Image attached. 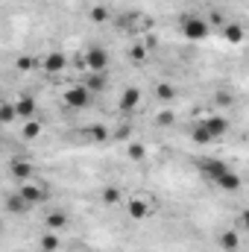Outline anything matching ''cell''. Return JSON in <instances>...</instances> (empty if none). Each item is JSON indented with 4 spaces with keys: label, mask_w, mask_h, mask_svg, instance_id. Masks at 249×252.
Instances as JSON below:
<instances>
[{
    "label": "cell",
    "mask_w": 249,
    "mask_h": 252,
    "mask_svg": "<svg viewBox=\"0 0 249 252\" xmlns=\"http://www.w3.org/2000/svg\"><path fill=\"white\" fill-rule=\"evenodd\" d=\"M62 103L67 109H88L91 106V91L85 85H70L62 94Z\"/></svg>",
    "instance_id": "1"
},
{
    "label": "cell",
    "mask_w": 249,
    "mask_h": 252,
    "mask_svg": "<svg viewBox=\"0 0 249 252\" xmlns=\"http://www.w3.org/2000/svg\"><path fill=\"white\" fill-rule=\"evenodd\" d=\"M182 32H185V38L190 41H202V38H208V24L202 21V18H185L182 21Z\"/></svg>",
    "instance_id": "2"
},
{
    "label": "cell",
    "mask_w": 249,
    "mask_h": 252,
    "mask_svg": "<svg viewBox=\"0 0 249 252\" xmlns=\"http://www.w3.org/2000/svg\"><path fill=\"white\" fill-rule=\"evenodd\" d=\"M85 67H88L91 73H103V70L109 67V53H106L103 47H91V50L85 53Z\"/></svg>",
    "instance_id": "3"
},
{
    "label": "cell",
    "mask_w": 249,
    "mask_h": 252,
    "mask_svg": "<svg viewBox=\"0 0 249 252\" xmlns=\"http://www.w3.org/2000/svg\"><path fill=\"white\" fill-rule=\"evenodd\" d=\"M196 167H199V170H202V176H208L211 182H217V179L229 170V167H226L223 161H217V158H199V161H196Z\"/></svg>",
    "instance_id": "4"
},
{
    "label": "cell",
    "mask_w": 249,
    "mask_h": 252,
    "mask_svg": "<svg viewBox=\"0 0 249 252\" xmlns=\"http://www.w3.org/2000/svg\"><path fill=\"white\" fill-rule=\"evenodd\" d=\"M199 126H202V129L211 135V141H214V138H223V135H226V129H229V121H226V118H205V121H202Z\"/></svg>",
    "instance_id": "5"
},
{
    "label": "cell",
    "mask_w": 249,
    "mask_h": 252,
    "mask_svg": "<svg viewBox=\"0 0 249 252\" xmlns=\"http://www.w3.org/2000/svg\"><path fill=\"white\" fill-rule=\"evenodd\" d=\"M18 193L27 199V205H38V202L47 199V188H41V185H24Z\"/></svg>",
    "instance_id": "6"
},
{
    "label": "cell",
    "mask_w": 249,
    "mask_h": 252,
    "mask_svg": "<svg viewBox=\"0 0 249 252\" xmlns=\"http://www.w3.org/2000/svg\"><path fill=\"white\" fill-rule=\"evenodd\" d=\"M41 67H44L47 73H62L64 67H67V59H64L62 53H47V56L41 59Z\"/></svg>",
    "instance_id": "7"
},
{
    "label": "cell",
    "mask_w": 249,
    "mask_h": 252,
    "mask_svg": "<svg viewBox=\"0 0 249 252\" xmlns=\"http://www.w3.org/2000/svg\"><path fill=\"white\" fill-rule=\"evenodd\" d=\"M126 208H129V214H132V220H144V217L150 214V202H147L144 196H132Z\"/></svg>",
    "instance_id": "8"
},
{
    "label": "cell",
    "mask_w": 249,
    "mask_h": 252,
    "mask_svg": "<svg viewBox=\"0 0 249 252\" xmlns=\"http://www.w3.org/2000/svg\"><path fill=\"white\" fill-rule=\"evenodd\" d=\"M15 115L24 118V121H32V115H35V100H32V97H21V100H15Z\"/></svg>",
    "instance_id": "9"
},
{
    "label": "cell",
    "mask_w": 249,
    "mask_h": 252,
    "mask_svg": "<svg viewBox=\"0 0 249 252\" xmlns=\"http://www.w3.org/2000/svg\"><path fill=\"white\" fill-rule=\"evenodd\" d=\"M82 138H85V141H91V144H100V141H106V138H109V129H106V126H100V124H91V126H85V129H82Z\"/></svg>",
    "instance_id": "10"
},
{
    "label": "cell",
    "mask_w": 249,
    "mask_h": 252,
    "mask_svg": "<svg viewBox=\"0 0 249 252\" xmlns=\"http://www.w3.org/2000/svg\"><path fill=\"white\" fill-rule=\"evenodd\" d=\"M32 173H35L32 161H27V158H15V161H12V176H15V179H30Z\"/></svg>",
    "instance_id": "11"
},
{
    "label": "cell",
    "mask_w": 249,
    "mask_h": 252,
    "mask_svg": "<svg viewBox=\"0 0 249 252\" xmlns=\"http://www.w3.org/2000/svg\"><path fill=\"white\" fill-rule=\"evenodd\" d=\"M38 247H41L44 252L62 250V238H59V232H44V235H41V241H38Z\"/></svg>",
    "instance_id": "12"
},
{
    "label": "cell",
    "mask_w": 249,
    "mask_h": 252,
    "mask_svg": "<svg viewBox=\"0 0 249 252\" xmlns=\"http://www.w3.org/2000/svg\"><path fill=\"white\" fill-rule=\"evenodd\" d=\"M138 100H141V91L138 88H126L124 94H121V109L124 112H132L138 106Z\"/></svg>",
    "instance_id": "13"
},
{
    "label": "cell",
    "mask_w": 249,
    "mask_h": 252,
    "mask_svg": "<svg viewBox=\"0 0 249 252\" xmlns=\"http://www.w3.org/2000/svg\"><path fill=\"white\" fill-rule=\"evenodd\" d=\"M217 185H220L223 190H238V188H241V176H238V173H232V170H226V173L217 179Z\"/></svg>",
    "instance_id": "14"
},
{
    "label": "cell",
    "mask_w": 249,
    "mask_h": 252,
    "mask_svg": "<svg viewBox=\"0 0 249 252\" xmlns=\"http://www.w3.org/2000/svg\"><path fill=\"white\" fill-rule=\"evenodd\" d=\"M44 223H47V229H50V232H59V229L67 226V214H64V211H53V214H47V220H44Z\"/></svg>",
    "instance_id": "15"
},
{
    "label": "cell",
    "mask_w": 249,
    "mask_h": 252,
    "mask_svg": "<svg viewBox=\"0 0 249 252\" xmlns=\"http://www.w3.org/2000/svg\"><path fill=\"white\" fill-rule=\"evenodd\" d=\"M6 208H9V211H15V214H24V211H30V205H27V199H24L21 193H12V196L6 199Z\"/></svg>",
    "instance_id": "16"
},
{
    "label": "cell",
    "mask_w": 249,
    "mask_h": 252,
    "mask_svg": "<svg viewBox=\"0 0 249 252\" xmlns=\"http://www.w3.org/2000/svg\"><path fill=\"white\" fill-rule=\"evenodd\" d=\"M18 115H15V103L12 100H0V124H12Z\"/></svg>",
    "instance_id": "17"
},
{
    "label": "cell",
    "mask_w": 249,
    "mask_h": 252,
    "mask_svg": "<svg viewBox=\"0 0 249 252\" xmlns=\"http://www.w3.org/2000/svg\"><path fill=\"white\" fill-rule=\"evenodd\" d=\"M220 247H223L226 252H235L238 247H241V238H238L235 232H223V235H220Z\"/></svg>",
    "instance_id": "18"
},
{
    "label": "cell",
    "mask_w": 249,
    "mask_h": 252,
    "mask_svg": "<svg viewBox=\"0 0 249 252\" xmlns=\"http://www.w3.org/2000/svg\"><path fill=\"white\" fill-rule=\"evenodd\" d=\"M223 32H226V38H229V41H235V44H238V41H244V27H241V24H226V27H223Z\"/></svg>",
    "instance_id": "19"
},
{
    "label": "cell",
    "mask_w": 249,
    "mask_h": 252,
    "mask_svg": "<svg viewBox=\"0 0 249 252\" xmlns=\"http://www.w3.org/2000/svg\"><path fill=\"white\" fill-rule=\"evenodd\" d=\"M156 97H158L161 103H170V100L176 97V88L167 85V82H161V85H156Z\"/></svg>",
    "instance_id": "20"
},
{
    "label": "cell",
    "mask_w": 249,
    "mask_h": 252,
    "mask_svg": "<svg viewBox=\"0 0 249 252\" xmlns=\"http://www.w3.org/2000/svg\"><path fill=\"white\" fill-rule=\"evenodd\" d=\"M103 85H106V76H103V73H88V79H85V88H88L91 94H94V91H100Z\"/></svg>",
    "instance_id": "21"
},
{
    "label": "cell",
    "mask_w": 249,
    "mask_h": 252,
    "mask_svg": "<svg viewBox=\"0 0 249 252\" xmlns=\"http://www.w3.org/2000/svg\"><path fill=\"white\" fill-rule=\"evenodd\" d=\"M21 132H24V138H27V141H32V138H38V135H41V121H27Z\"/></svg>",
    "instance_id": "22"
},
{
    "label": "cell",
    "mask_w": 249,
    "mask_h": 252,
    "mask_svg": "<svg viewBox=\"0 0 249 252\" xmlns=\"http://www.w3.org/2000/svg\"><path fill=\"white\" fill-rule=\"evenodd\" d=\"M91 21L106 24V21H109V9H106V6H94V9H91Z\"/></svg>",
    "instance_id": "23"
},
{
    "label": "cell",
    "mask_w": 249,
    "mask_h": 252,
    "mask_svg": "<svg viewBox=\"0 0 249 252\" xmlns=\"http://www.w3.org/2000/svg\"><path fill=\"white\" fill-rule=\"evenodd\" d=\"M126 153H129V158L141 161V158L147 156V147H144V144H129V150H126Z\"/></svg>",
    "instance_id": "24"
},
{
    "label": "cell",
    "mask_w": 249,
    "mask_h": 252,
    "mask_svg": "<svg viewBox=\"0 0 249 252\" xmlns=\"http://www.w3.org/2000/svg\"><path fill=\"white\" fill-rule=\"evenodd\" d=\"M129 56H132L135 62H144V59H147V47H144V44H132V47H129Z\"/></svg>",
    "instance_id": "25"
},
{
    "label": "cell",
    "mask_w": 249,
    "mask_h": 252,
    "mask_svg": "<svg viewBox=\"0 0 249 252\" xmlns=\"http://www.w3.org/2000/svg\"><path fill=\"white\" fill-rule=\"evenodd\" d=\"M118 199H121V190L118 188H106L103 190V202H106V205H115Z\"/></svg>",
    "instance_id": "26"
},
{
    "label": "cell",
    "mask_w": 249,
    "mask_h": 252,
    "mask_svg": "<svg viewBox=\"0 0 249 252\" xmlns=\"http://www.w3.org/2000/svg\"><path fill=\"white\" fill-rule=\"evenodd\" d=\"M193 141H196V144H211V135H208L202 126H196V129H193Z\"/></svg>",
    "instance_id": "27"
},
{
    "label": "cell",
    "mask_w": 249,
    "mask_h": 252,
    "mask_svg": "<svg viewBox=\"0 0 249 252\" xmlns=\"http://www.w3.org/2000/svg\"><path fill=\"white\" fill-rule=\"evenodd\" d=\"M156 124H158V126H170V124H173V112H161V115L156 118Z\"/></svg>",
    "instance_id": "28"
},
{
    "label": "cell",
    "mask_w": 249,
    "mask_h": 252,
    "mask_svg": "<svg viewBox=\"0 0 249 252\" xmlns=\"http://www.w3.org/2000/svg\"><path fill=\"white\" fill-rule=\"evenodd\" d=\"M18 67H21V70H30V67H32V59H27V56L18 59Z\"/></svg>",
    "instance_id": "29"
}]
</instances>
